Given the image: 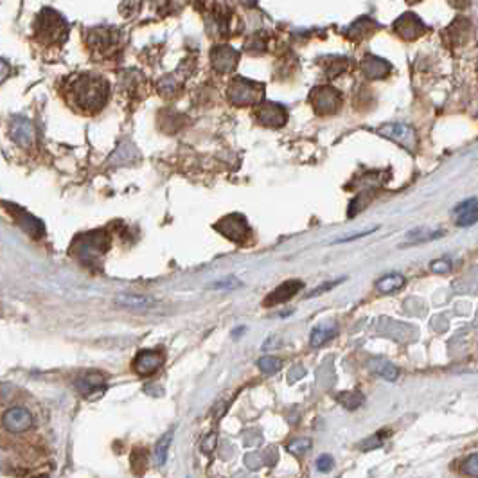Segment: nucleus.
<instances>
[{"mask_svg": "<svg viewBox=\"0 0 478 478\" xmlns=\"http://www.w3.org/2000/svg\"><path fill=\"white\" fill-rule=\"evenodd\" d=\"M36 415L27 405V400L8 394L0 397V439H19L26 441L34 432Z\"/></svg>", "mask_w": 478, "mask_h": 478, "instance_id": "f257e3e1", "label": "nucleus"}, {"mask_svg": "<svg viewBox=\"0 0 478 478\" xmlns=\"http://www.w3.org/2000/svg\"><path fill=\"white\" fill-rule=\"evenodd\" d=\"M68 98L78 110L85 113H96L106 105L108 83L99 76L81 74L68 83Z\"/></svg>", "mask_w": 478, "mask_h": 478, "instance_id": "f03ea898", "label": "nucleus"}, {"mask_svg": "<svg viewBox=\"0 0 478 478\" xmlns=\"http://www.w3.org/2000/svg\"><path fill=\"white\" fill-rule=\"evenodd\" d=\"M34 31H36V36L45 44H56V41L60 44L67 36V24L56 11L44 9L36 19Z\"/></svg>", "mask_w": 478, "mask_h": 478, "instance_id": "7ed1b4c3", "label": "nucleus"}, {"mask_svg": "<svg viewBox=\"0 0 478 478\" xmlns=\"http://www.w3.org/2000/svg\"><path fill=\"white\" fill-rule=\"evenodd\" d=\"M218 232L225 235L230 241L235 243H241V241H247L252 235L250 227H248V221L243 214H228V216L221 218L216 225H214Z\"/></svg>", "mask_w": 478, "mask_h": 478, "instance_id": "20e7f679", "label": "nucleus"}, {"mask_svg": "<svg viewBox=\"0 0 478 478\" xmlns=\"http://www.w3.org/2000/svg\"><path fill=\"white\" fill-rule=\"evenodd\" d=\"M228 98H230V101L234 103V105H239V106L254 105V103L261 101L263 85L239 78L230 85V90H228Z\"/></svg>", "mask_w": 478, "mask_h": 478, "instance_id": "39448f33", "label": "nucleus"}, {"mask_svg": "<svg viewBox=\"0 0 478 478\" xmlns=\"http://www.w3.org/2000/svg\"><path fill=\"white\" fill-rule=\"evenodd\" d=\"M311 105L315 106L317 113L320 116H329L335 113L340 106V96L337 90L329 88V86H322L311 92Z\"/></svg>", "mask_w": 478, "mask_h": 478, "instance_id": "423d86ee", "label": "nucleus"}, {"mask_svg": "<svg viewBox=\"0 0 478 478\" xmlns=\"http://www.w3.org/2000/svg\"><path fill=\"white\" fill-rule=\"evenodd\" d=\"M381 135L387 138H390V141L397 142L400 146L407 148V150L414 151L415 150V144H417V137H415V131L412 130L410 126H407V124H385V126H381L380 130Z\"/></svg>", "mask_w": 478, "mask_h": 478, "instance_id": "0eeeda50", "label": "nucleus"}, {"mask_svg": "<svg viewBox=\"0 0 478 478\" xmlns=\"http://www.w3.org/2000/svg\"><path fill=\"white\" fill-rule=\"evenodd\" d=\"M166 362L164 352L158 351H141L133 360V370L138 376H151L157 372Z\"/></svg>", "mask_w": 478, "mask_h": 478, "instance_id": "6e6552de", "label": "nucleus"}, {"mask_svg": "<svg viewBox=\"0 0 478 478\" xmlns=\"http://www.w3.org/2000/svg\"><path fill=\"white\" fill-rule=\"evenodd\" d=\"M76 389H78L83 396L88 397V400H96V397L103 396V392H105L106 389L105 376L99 372L85 374V376L78 377V381H76Z\"/></svg>", "mask_w": 478, "mask_h": 478, "instance_id": "1a4fd4ad", "label": "nucleus"}, {"mask_svg": "<svg viewBox=\"0 0 478 478\" xmlns=\"http://www.w3.org/2000/svg\"><path fill=\"white\" fill-rule=\"evenodd\" d=\"M9 135L20 148L29 150L34 144V126L26 117H15L9 126Z\"/></svg>", "mask_w": 478, "mask_h": 478, "instance_id": "9d476101", "label": "nucleus"}, {"mask_svg": "<svg viewBox=\"0 0 478 478\" xmlns=\"http://www.w3.org/2000/svg\"><path fill=\"white\" fill-rule=\"evenodd\" d=\"M255 117H258V121L261 124L272 128L283 126L288 121V113H286L284 106L275 105V103H265V105L259 106L258 112H255Z\"/></svg>", "mask_w": 478, "mask_h": 478, "instance_id": "9b49d317", "label": "nucleus"}, {"mask_svg": "<svg viewBox=\"0 0 478 478\" xmlns=\"http://www.w3.org/2000/svg\"><path fill=\"white\" fill-rule=\"evenodd\" d=\"M304 288V283L302 280H286V283H283L279 286V288L273 290L272 293H270L268 297H266V300L263 302V306L270 307V306H277V304H283V302H288L292 297H295L297 293L300 292V290Z\"/></svg>", "mask_w": 478, "mask_h": 478, "instance_id": "f8f14e48", "label": "nucleus"}, {"mask_svg": "<svg viewBox=\"0 0 478 478\" xmlns=\"http://www.w3.org/2000/svg\"><path fill=\"white\" fill-rule=\"evenodd\" d=\"M9 207H11V209H8V210L13 214L16 223L24 228V232L33 235L34 239H40L41 234H44V225H41V221L36 220V218H33L31 214H27L26 210H22L20 207H13V205H9Z\"/></svg>", "mask_w": 478, "mask_h": 478, "instance_id": "ddd939ff", "label": "nucleus"}, {"mask_svg": "<svg viewBox=\"0 0 478 478\" xmlns=\"http://www.w3.org/2000/svg\"><path fill=\"white\" fill-rule=\"evenodd\" d=\"M455 214L457 225L460 227H469V225H474L478 220V210H477V198H469L466 202H462L460 205L455 207L453 210Z\"/></svg>", "mask_w": 478, "mask_h": 478, "instance_id": "4468645a", "label": "nucleus"}, {"mask_svg": "<svg viewBox=\"0 0 478 478\" xmlns=\"http://www.w3.org/2000/svg\"><path fill=\"white\" fill-rule=\"evenodd\" d=\"M116 304L123 307H130V310H148L155 304L153 297L148 295H131V293H123V295L116 297Z\"/></svg>", "mask_w": 478, "mask_h": 478, "instance_id": "2eb2a0df", "label": "nucleus"}, {"mask_svg": "<svg viewBox=\"0 0 478 478\" xmlns=\"http://www.w3.org/2000/svg\"><path fill=\"white\" fill-rule=\"evenodd\" d=\"M337 335H338V327L335 324L322 325V327H315L313 331H311L310 344L313 345V347H320V345L327 344L329 340H332V338L337 337Z\"/></svg>", "mask_w": 478, "mask_h": 478, "instance_id": "dca6fc26", "label": "nucleus"}, {"mask_svg": "<svg viewBox=\"0 0 478 478\" xmlns=\"http://www.w3.org/2000/svg\"><path fill=\"white\" fill-rule=\"evenodd\" d=\"M369 367L374 370L376 374H380L381 377H385V380L394 381L397 377V369L394 367V363H390L389 360L385 358H372L369 362Z\"/></svg>", "mask_w": 478, "mask_h": 478, "instance_id": "f3484780", "label": "nucleus"}, {"mask_svg": "<svg viewBox=\"0 0 478 478\" xmlns=\"http://www.w3.org/2000/svg\"><path fill=\"white\" fill-rule=\"evenodd\" d=\"M403 286H405V277L401 275V273H389V275L381 277V279L377 280V290H380L381 293L397 292V290H401Z\"/></svg>", "mask_w": 478, "mask_h": 478, "instance_id": "a211bd4d", "label": "nucleus"}, {"mask_svg": "<svg viewBox=\"0 0 478 478\" xmlns=\"http://www.w3.org/2000/svg\"><path fill=\"white\" fill-rule=\"evenodd\" d=\"M173 434H175V429L171 428L168 434H166L164 437L157 442V446H155V464H157L158 467L164 466L166 460H168V452H169V446H171V441H173Z\"/></svg>", "mask_w": 478, "mask_h": 478, "instance_id": "6ab92c4d", "label": "nucleus"}, {"mask_svg": "<svg viewBox=\"0 0 478 478\" xmlns=\"http://www.w3.org/2000/svg\"><path fill=\"white\" fill-rule=\"evenodd\" d=\"M444 234V230H429V228H415V230L408 232V243H421V241H429V239H435L439 235Z\"/></svg>", "mask_w": 478, "mask_h": 478, "instance_id": "aec40b11", "label": "nucleus"}, {"mask_svg": "<svg viewBox=\"0 0 478 478\" xmlns=\"http://www.w3.org/2000/svg\"><path fill=\"white\" fill-rule=\"evenodd\" d=\"M363 71H365V74L369 76V78H380V76H385L387 72L390 71V67L385 63V61L370 58L367 63H363Z\"/></svg>", "mask_w": 478, "mask_h": 478, "instance_id": "412c9836", "label": "nucleus"}, {"mask_svg": "<svg viewBox=\"0 0 478 478\" xmlns=\"http://www.w3.org/2000/svg\"><path fill=\"white\" fill-rule=\"evenodd\" d=\"M337 400L344 405L347 410H356L363 405V396L358 390H352V392H340L337 396Z\"/></svg>", "mask_w": 478, "mask_h": 478, "instance_id": "4be33fe9", "label": "nucleus"}, {"mask_svg": "<svg viewBox=\"0 0 478 478\" xmlns=\"http://www.w3.org/2000/svg\"><path fill=\"white\" fill-rule=\"evenodd\" d=\"M258 365H259V369H261L265 374H273V372H277V370L280 369V365H283V363H280V360L272 358V356H265V358L259 360Z\"/></svg>", "mask_w": 478, "mask_h": 478, "instance_id": "5701e85b", "label": "nucleus"}, {"mask_svg": "<svg viewBox=\"0 0 478 478\" xmlns=\"http://www.w3.org/2000/svg\"><path fill=\"white\" fill-rule=\"evenodd\" d=\"M310 448H311L310 439H297V441H293L292 444H288V452L293 453V455H304Z\"/></svg>", "mask_w": 478, "mask_h": 478, "instance_id": "b1692460", "label": "nucleus"}, {"mask_svg": "<svg viewBox=\"0 0 478 478\" xmlns=\"http://www.w3.org/2000/svg\"><path fill=\"white\" fill-rule=\"evenodd\" d=\"M464 471H466L467 474H471V477H478V455L477 453H471V457L466 460V464H464Z\"/></svg>", "mask_w": 478, "mask_h": 478, "instance_id": "393cba45", "label": "nucleus"}, {"mask_svg": "<svg viewBox=\"0 0 478 478\" xmlns=\"http://www.w3.org/2000/svg\"><path fill=\"white\" fill-rule=\"evenodd\" d=\"M429 266H432V270L437 273L452 272V263H449L448 259H439V261H434Z\"/></svg>", "mask_w": 478, "mask_h": 478, "instance_id": "a878e982", "label": "nucleus"}, {"mask_svg": "<svg viewBox=\"0 0 478 478\" xmlns=\"http://www.w3.org/2000/svg\"><path fill=\"white\" fill-rule=\"evenodd\" d=\"M317 467L320 471H329L332 467V457L331 455H322L318 457L317 460Z\"/></svg>", "mask_w": 478, "mask_h": 478, "instance_id": "bb28decb", "label": "nucleus"}, {"mask_svg": "<svg viewBox=\"0 0 478 478\" xmlns=\"http://www.w3.org/2000/svg\"><path fill=\"white\" fill-rule=\"evenodd\" d=\"M383 435H385V434H376V435H374V437H370V439H369L370 442H367V444H363L362 448H363V449L377 448V446H380L381 442H383V441H381V439H383Z\"/></svg>", "mask_w": 478, "mask_h": 478, "instance_id": "cd10ccee", "label": "nucleus"}, {"mask_svg": "<svg viewBox=\"0 0 478 478\" xmlns=\"http://www.w3.org/2000/svg\"><path fill=\"white\" fill-rule=\"evenodd\" d=\"M9 71H11V68H9V65L6 63L4 60H0V83L4 81L6 78H8Z\"/></svg>", "mask_w": 478, "mask_h": 478, "instance_id": "c85d7f7f", "label": "nucleus"}, {"mask_svg": "<svg viewBox=\"0 0 478 478\" xmlns=\"http://www.w3.org/2000/svg\"><path fill=\"white\" fill-rule=\"evenodd\" d=\"M0 313H2V307H0Z\"/></svg>", "mask_w": 478, "mask_h": 478, "instance_id": "c756f323", "label": "nucleus"}]
</instances>
